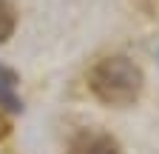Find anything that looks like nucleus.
<instances>
[{
  "label": "nucleus",
  "mask_w": 159,
  "mask_h": 154,
  "mask_svg": "<svg viewBox=\"0 0 159 154\" xmlns=\"http://www.w3.org/2000/svg\"><path fill=\"white\" fill-rule=\"evenodd\" d=\"M145 77L134 60H128L125 54H111L102 57L91 71H88V89L91 94L114 108H125L134 106L142 94Z\"/></svg>",
  "instance_id": "1"
},
{
  "label": "nucleus",
  "mask_w": 159,
  "mask_h": 154,
  "mask_svg": "<svg viewBox=\"0 0 159 154\" xmlns=\"http://www.w3.org/2000/svg\"><path fill=\"white\" fill-rule=\"evenodd\" d=\"M68 154H119V146L105 131H80L68 146Z\"/></svg>",
  "instance_id": "2"
},
{
  "label": "nucleus",
  "mask_w": 159,
  "mask_h": 154,
  "mask_svg": "<svg viewBox=\"0 0 159 154\" xmlns=\"http://www.w3.org/2000/svg\"><path fill=\"white\" fill-rule=\"evenodd\" d=\"M17 71L0 63V106L6 111H23V100L17 94Z\"/></svg>",
  "instance_id": "3"
},
{
  "label": "nucleus",
  "mask_w": 159,
  "mask_h": 154,
  "mask_svg": "<svg viewBox=\"0 0 159 154\" xmlns=\"http://www.w3.org/2000/svg\"><path fill=\"white\" fill-rule=\"evenodd\" d=\"M14 26H17L14 6L9 3V0H0V46H3L9 37L14 34Z\"/></svg>",
  "instance_id": "4"
},
{
  "label": "nucleus",
  "mask_w": 159,
  "mask_h": 154,
  "mask_svg": "<svg viewBox=\"0 0 159 154\" xmlns=\"http://www.w3.org/2000/svg\"><path fill=\"white\" fill-rule=\"evenodd\" d=\"M6 134H9V120L3 117V111H0V140H3Z\"/></svg>",
  "instance_id": "5"
}]
</instances>
